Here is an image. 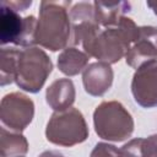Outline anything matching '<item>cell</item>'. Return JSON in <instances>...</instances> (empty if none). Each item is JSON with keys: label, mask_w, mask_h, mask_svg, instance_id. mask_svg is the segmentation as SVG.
Segmentation results:
<instances>
[{"label": "cell", "mask_w": 157, "mask_h": 157, "mask_svg": "<svg viewBox=\"0 0 157 157\" xmlns=\"http://www.w3.org/2000/svg\"><path fill=\"white\" fill-rule=\"evenodd\" d=\"M36 17L28 15L21 17L17 11L1 4V16H0V36L1 44H15L23 48L34 47L36 44V29H37Z\"/></svg>", "instance_id": "6"}, {"label": "cell", "mask_w": 157, "mask_h": 157, "mask_svg": "<svg viewBox=\"0 0 157 157\" xmlns=\"http://www.w3.org/2000/svg\"><path fill=\"white\" fill-rule=\"evenodd\" d=\"M18 157H21V156H18Z\"/></svg>", "instance_id": "22"}, {"label": "cell", "mask_w": 157, "mask_h": 157, "mask_svg": "<svg viewBox=\"0 0 157 157\" xmlns=\"http://www.w3.org/2000/svg\"><path fill=\"white\" fill-rule=\"evenodd\" d=\"M94 16L98 25L103 28L117 27L120 20L125 16L126 12L130 11L131 5L128 1H118V2H102L94 1Z\"/></svg>", "instance_id": "13"}, {"label": "cell", "mask_w": 157, "mask_h": 157, "mask_svg": "<svg viewBox=\"0 0 157 157\" xmlns=\"http://www.w3.org/2000/svg\"><path fill=\"white\" fill-rule=\"evenodd\" d=\"M45 137L49 142L63 147H71L86 141L88 128L83 114L72 107L54 112L47 124Z\"/></svg>", "instance_id": "5"}, {"label": "cell", "mask_w": 157, "mask_h": 157, "mask_svg": "<svg viewBox=\"0 0 157 157\" xmlns=\"http://www.w3.org/2000/svg\"><path fill=\"white\" fill-rule=\"evenodd\" d=\"M20 49L17 48H1L0 54V85L6 86L15 81L16 65Z\"/></svg>", "instance_id": "17"}, {"label": "cell", "mask_w": 157, "mask_h": 157, "mask_svg": "<svg viewBox=\"0 0 157 157\" xmlns=\"http://www.w3.org/2000/svg\"><path fill=\"white\" fill-rule=\"evenodd\" d=\"M38 157H64V156L58 151H44Z\"/></svg>", "instance_id": "20"}, {"label": "cell", "mask_w": 157, "mask_h": 157, "mask_svg": "<svg viewBox=\"0 0 157 157\" xmlns=\"http://www.w3.org/2000/svg\"><path fill=\"white\" fill-rule=\"evenodd\" d=\"M52 70L53 63L43 49L37 47L20 49L15 82L21 90L37 93L44 86Z\"/></svg>", "instance_id": "4"}, {"label": "cell", "mask_w": 157, "mask_h": 157, "mask_svg": "<svg viewBox=\"0 0 157 157\" xmlns=\"http://www.w3.org/2000/svg\"><path fill=\"white\" fill-rule=\"evenodd\" d=\"M96 134L108 141L120 142L131 136L134 119L128 109L118 101H104L93 112Z\"/></svg>", "instance_id": "3"}, {"label": "cell", "mask_w": 157, "mask_h": 157, "mask_svg": "<svg viewBox=\"0 0 157 157\" xmlns=\"http://www.w3.org/2000/svg\"><path fill=\"white\" fill-rule=\"evenodd\" d=\"M147 6L151 7L153 13L157 16V1H147Z\"/></svg>", "instance_id": "21"}, {"label": "cell", "mask_w": 157, "mask_h": 157, "mask_svg": "<svg viewBox=\"0 0 157 157\" xmlns=\"http://www.w3.org/2000/svg\"><path fill=\"white\" fill-rule=\"evenodd\" d=\"M123 157H157V134L148 137H136L120 150Z\"/></svg>", "instance_id": "16"}, {"label": "cell", "mask_w": 157, "mask_h": 157, "mask_svg": "<svg viewBox=\"0 0 157 157\" xmlns=\"http://www.w3.org/2000/svg\"><path fill=\"white\" fill-rule=\"evenodd\" d=\"M70 5L71 1H40L36 44L52 52L64 49L70 44Z\"/></svg>", "instance_id": "2"}, {"label": "cell", "mask_w": 157, "mask_h": 157, "mask_svg": "<svg viewBox=\"0 0 157 157\" xmlns=\"http://www.w3.org/2000/svg\"><path fill=\"white\" fill-rule=\"evenodd\" d=\"M1 4L4 5H7L9 7L13 9L15 11L17 12H21V11H25L27 7H29L32 5V1H9V0H4Z\"/></svg>", "instance_id": "19"}, {"label": "cell", "mask_w": 157, "mask_h": 157, "mask_svg": "<svg viewBox=\"0 0 157 157\" xmlns=\"http://www.w3.org/2000/svg\"><path fill=\"white\" fill-rule=\"evenodd\" d=\"M28 151L27 139L16 131L7 130L5 126L0 130V156L1 157H18L26 155Z\"/></svg>", "instance_id": "15"}, {"label": "cell", "mask_w": 157, "mask_h": 157, "mask_svg": "<svg viewBox=\"0 0 157 157\" xmlns=\"http://www.w3.org/2000/svg\"><path fill=\"white\" fill-rule=\"evenodd\" d=\"M139 38V27L130 18L124 16L117 27L101 28L94 36L82 43L85 53L102 63H118L130 47Z\"/></svg>", "instance_id": "1"}, {"label": "cell", "mask_w": 157, "mask_h": 157, "mask_svg": "<svg viewBox=\"0 0 157 157\" xmlns=\"http://www.w3.org/2000/svg\"><path fill=\"white\" fill-rule=\"evenodd\" d=\"M69 15L71 22V45L82 44V42L94 36L101 29V26L96 21L93 4L91 2L75 4Z\"/></svg>", "instance_id": "9"}, {"label": "cell", "mask_w": 157, "mask_h": 157, "mask_svg": "<svg viewBox=\"0 0 157 157\" xmlns=\"http://www.w3.org/2000/svg\"><path fill=\"white\" fill-rule=\"evenodd\" d=\"M90 157H123V155L120 150H118L114 145L105 144V142H98L93 147Z\"/></svg>", "instance_id": "18"}, {"label": "cell", "mask_w": 157, "mask_h": 157, "mask_svg": "<svg viewBox=\"0 0 157 157\" xmlns=\"http://www.w3.org/2000/svg\"><path fill=\"white\" fill-rule=\"evenodd\" d=\"M75 98V85L70 78H58L53 81L45 92V101L48 105L55 112L71 108Z\"/></svg>", "instance_id": "12"}, {"label": "cell", "mask_w": 157, "mask_h": 157, "mask_svg": "<svg viewBox=\"0 0 157 157\" xmlns=\"http://www.w3.org/2000/svg\"><path fill=\"white\" fill-rule=\"evenodd\" d=\"M152 60H157V27L141 26L139 38L125 54V61L132 69H139Z\"/></svg>", "instance_id": "10"}, {"label": "cell", "mask_w": 157, "mask_h": 157, "mask_svg": "<svg viewBox=\"0 0 157 157\" xmlns=\"http://www.w3.org/2000/svg\"><path fill=\"white\" fill-rule=\"evenodd\" d=\"M90 56L74 47L65 48L58 56V69L66 76L78 75L87 67Z\"/></svg>", "instance_id": "14"}, {"label": "cell", "mask_w": 157, "mask_h": 157, "mask_svg": "<svg viewBox=\"0 0 157 157\" xmlns=\"http://www.w3.org/2000/svg\"><path fill=\"white\" fill-rule=\"evenodd\" d=\"M113 78V69L109 64L102 61L90 64L82 72V83L85 91L93 97L103 96L110 88Z\"/></svg>", "instance_id": "11"}, {"label": "cell", "mask_w": 157, "mask_h": 157, "mask_svg": "<svg viewBox=\"0 0 157 157\" xmlns=\"http://www.w3.org/2000/svg\"><path fill=\"white\" fill-rule=\"evenodd\" d=\"M33 117L34 103L28 96L21 92H11L2 97L0 103V120L5 128L21 132L32 123Z\"/></svg>", "instance_id": "7"}, {"label": "cell", "mask_w": 157, "mask_h": 157, "mask_svg": "<svg viewBox=\"0 0 157 157\" xmlns=\"http://www.w3.org/2000/svg\"><path fill=\"white\" fill-rule=\"evenodd\" d=\"M131 92L135 102L144 108L157 107V60L148 61L136 69Z\"/></svg>", "instance_id": "8"}]
</instances>
